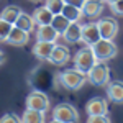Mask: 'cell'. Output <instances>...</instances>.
<instances>
[{"instance_id":"1","label":"cell","mask_w":123,"mask_h":123,"mask_svg":"<svg viewBox=\"0 0 123 123\" xmlns=\"http://www.w3.org/2000/svg\"><path fill=\"white\" fill-rule=\"evenodd\" d=\"M97 62H98V59L95 56L92 46H87V44H85V48L79 49L74 56V67L79 69L80 72H84V74H87Z\"/></svg>"},{"instance_id":"2","label":"cell","mask_w":123,"mask_h":123,"mask_svg":"<svg viewBox=\"0 0 123 123\" xmlns=\"http://www.w3.org/2000/svg\"><path fill=\"white\" fill-rule=\"evenodd\" d=\"M61 85L67 89V90H79L82 85L87 82V74L80 72L79 69H72V71H64L62 74L57 76Z\"/></svg>"},{"instance_id":"3","label":"cell","mask_w":123,"mask_h":123,"mask_svg":"<svg viewBox=\"0 0 123 123\" xmlns=\"http://www.w3.org/2000/svg\"><path fill=\"white\" fill-rule=\"evenodd\" d=\"M87 80L94 85H98V87H104V85L108 84L110 80V67L105 64L104 61H98L89 72H87Z\"/></svg>"},{"instance_id":"4","label":"cell","mask_w":123,"mask_h":123,"mask_svg":"<svg viewBox=\"0 0 123 123\" xmlns=\"http://www.w3.org/2000/svg\"><path fill=\"white\" fill-rule=\"evenodd\" d=\"M92 49H94L97 59H98V61H104V62L118 54V49H117V46H115L113 39L100 38L95 44H92Z\"/></svg>"},{"instance_id":"5","label":"cell","mask_w":123,"mask_h":123,"mask_svg":"<svg viewBox=\"0 0 123 123\" xmlns=\"http://www.w3.org/2000/svg\"><path fill=\"white\" fill-rule=\"evenodd\" d=\"M53 118L62 123H77L79 113L71 104H59L56 105V108H53Z\"/></svg>"},{"instance_id":"6","label":"cell","mask_w":123,"mask_h":123,"mask_svg":"<svg viewBox=\"0 0 123 123\" xmlns=\"http://www.w3.org/2000/svg\"><path fill=\"white\" fill-rule=\"evenodd\" d=\"M26 108H33V110H39L46 113L49 108V98L44 92L35 90L26 97Z\"/></svg>"},{"instance_id":"7","label":"cell","mask_w":123,"mask_h":123,"mask_svg":"<svg viewBox=\"0 0 123 123\" xmlns=\"http://www.w3.org/2000/svg\"><path fill=\"white\" fill-rule=\"evenodd\" d=\"M97 26L100 31V36L104 39H113L118 33V23L113 18H102L97 21Z\"/></svg>"},{"instance_id":"8","label":"cell","mask_w":123,"mask_h":123,"mask_svg":"<svg viewBox=\"0 0 123 123\" xmlns=\"http://www.w3.org/2000/svg\"><path fill=\"white\" fill-rule=\"evenodd\" d=\"M69 59H71V51H69V48L62 46V44H54L51 56L48 57V61L54 66H64L67 64Z\"/></svg>"},{"instance_id":"9","label":"cell","mask_w":123,"mask_h":123,"mask_svg":"<svg viewBox=\"0 0 123 123\" xmlns=\"http://www.w3.org/2000/svg\"><path fill=\"white\" fill-rule=\"evenodd\" d=\"M87 115H107L108 113V104L102 97H94L85 105Z\"/></svg>"},{"instance_id":"10","label":"cell","mask_w":123,"mask_h":123,"mask_svg":"<svg viewBox=\"0 0 123 123\" xmlns=\"http://www.w3.org/2000/svg\"><path fill=\"white\" fill-rule=\"evenodd\" d=\"M100 38L102 36H100V31H98L97 23H85V25H82V41L87 46L95 44Z\"/></svg>"},{"instance_id":"11","label":"cell","mask_w":123,"mask_h":123,"mask_svg":"<svg viewBox=\"0 0 123 123\" xmlns=\"http://www.w3.org/2000/svg\"><path fill=\"white\" fill-rule=\"evenodd\" d=\"M28 41H30V33L28 31H25V30H21V28H18V26L13 25L8 38H7V43L12 44V46H25Z\"/></svg>"},{"instance_id":"12","label":"cell","mask_w":123,"mask_h":123,"mask_svg":"<svg viewBox=\"0 0 123 123\" xmlns=\"http://www.w3.org/2000/svg\"><path fill=\"white\" fill-rule=\"evenodd\" d=\"M61 35L53 28V25H41L36 30V39L38 41H48V43H56V39Z\"/></svg>"},{"instance_id":"13","label":"cell","mask_w":123,"mask_h":123,"mask_svg":"<svg viewBox=\"0 0 123 123\" xmlns=\"http://www.w3.org/2000/svg\"><path fill=\"white\" fill-rule=\"evenodd\" d=\"M107 95L113 104H123V82L113 80L107 84Z\"/></svg>"},{"instance_id":"14","label":"cell","mask_w":123,"mask_h":123,"mask_svg":"<svg viewBox=\"0 0 123 123\" xmlns=\"http://www.w3.org/2000/svg\"><path fill=\"white\" fill-rule=\"evenodd\" d=\"M62 38L66 43H79L82 41V25L79 21H72L69 25V28L64 31Z\"/></svg>"},{"instance_id":"15","label":"cell","mask_w":123,"mask_h":123,"mask_svg":"<svg viewBox=\"0 0 123 123\" xmlns=\"http://www.w3.org/2000/svg\"><path fill=\"white\" fill-rule=\"evenodd\" d=\"M33 18H35L38 26H41V25H51V21L54 18V13L44 5V7H38L33 12Z\"/></svg>"},{"instance_id":"16","label":"cell","mask_w":123,"mask_h":123,"mask_svg":"<svg viewBox=\"0 0 123 123\" xmlns=\"http://www.w3.org/2000/svg\"><path fill=\"white\" fill-rule=\"evenodd\" d=\"M56 43H48V41H36L33 46V54L39 59H48L53 53V48Z\"/></svg>"},{"instance_id":"17","label":"cell","mask_w":123,"mask_h":123,"mask_svg":"<svg viewBox=\"0 0 123 123\" xmlns=\"http://www.w3.org/2000/svg\"><path fill=\"white\" fill-rule=\"evenodd\" d=\"M102 7H104V0H85L82 12L87 17H98L102 13Z\"/></svg>"},{"instance_id":"18","label":"cell","mask_w":123,"mask_h":123,"mask_svg":"<svg viewBox=\"0 0 123 123\" xmlns=\"http://www.w3.org/2000/svg\"><path fill=\"white\" fill-rule=\"evenodd\" d=\"M15 26H18V28L31 33V31L35 30V26H36V21L33 18V15H28V13H23V12H21L20 17L17 18V21H15Z\"/></svg>"},{"instance_id":"19","label":"cell","mask_w":123,"mask_h":123,"mask_svg":"<svg viewBox=\"0 0 123 123\" xmlns=\"http://www.w3.org/2000/svg\"><path fill=\"white\" fill-rule=\"evenodd\" d=\"M21 122L23 123H44V112L26 108L23 117H21Z\"/></svg>"},{"instance_id":"20","label":"cell","mask_w":123,"mask_h":123,"mask_svg":"<svg viewBox=\"0 0 123 123\" xmlns=\"http://www.w3.org/2000/svg\"><path fill=\"white\" fill-rule=\"evenodd\" d=\"M20 13H21V10H20L18 7L10 5V7H5V8L2 10L0 18H3L5 21H8V23H12V25H15V21H17V18L20 17Z\"/></svg>"},{"instance_id":"21","label":"cell","mask_w":123,"mask_h":123,"mask_svg":"<svg viewBox=\"0 0 123 123\" xmlns=\"http://www.w3.org/2000/svg\"><path fill=\"white\" fill-rule=\"evenodd\" d=\"M51 25H53V28H54L57 33L62 36V35H64V31L69 28L71 21H69L62 13H57V15H54V18H53V21H51Z\"/></svg>"},{"instance_id":"22","label":"cell","mask_w":123,"mask_h":123,"mask_svg":"<svg viewBox=\"0 0 123 123\" xmlns=\"http://www.w3.org/2000/svg\"><path fill=\"white\" fill-rule=\"evenodd\" d=\"M62 15H64V17L72 23V21H79V20L82 18L84 12H82L80 8H77V7H74V5L66 3V5H64V8H62Z\"/></svg>"},{"instance_id":"23","label":"cell","mask_w":123,"mask_h":123,"mask_svg":"<svg viewBox=\"0 0 123 123\" xmlns=\"http://www.w3.org/2000/svg\"><path fill=\"white\" fill-rule=\"evenodd\" d=\"M64 5H66V2H64V0H46V7L51 10L54 15H57V13H62Z\"/></svg>"},{"instance_id":"24","label":"cell","mask_w":123,"mask_h":123,"mask_svg":"<svg viewBox=\"0 0 123 123\" xmlns=\"http://www.w3.org/2000/svg\"><path fill=\"white\" fill-rule=\"evenodd\" d=\"M12 28H13L12 23L5 21L3 18H0V41H7L10 31H12Z\"/></svg>"},{"instance_id":"25","label":"cell","mask_w":123,"mask_h":123,"mask_svg":"<svg viewBox=\"0 0 123 123\" xmlns=\"http://www.w3.org/2000/svg\"><path fill=\"white\" fill-rule=\"evenodd\" d=\"M0 123H23L21 118L15 113H5L2 118H0Z\"/></svg>"},{"instance_id":"26","label":"cell","mask_w":123,"mask_h":123,"mask_svg":"<svg viewBox=\"0 0 123 123\" xmlns=\"http://www.w3.org/2000/svg\"><path fill=\"white\" fill-rule=\"evenodd\" d=\"M110 10L113 12L115 15L118 17H123V0H115L110 3Z\"/></svg>"},{"instance_id":"27","label":"cell","mask_w":123,"mask_h":123,"mask_svg":"<svg viewBox=\"0 0 123 123\" xmlns=\"http://www.w3.org/2000/svg\"><path fill=\"white\" fill-rule=\"evenodd\" d=\"M87 123H112L107 115H89Z\"/></svg>"},{"instance_id":"28","label":"cell","mask_w":123,"mask_h":123,"mask_svg":"<svg viewBox=\"0 0 123 123\" xmlns=\"http://www.w3.org/2000/svg\"><path fill=\"white\" fill-rule=\"evenodd\" d=\"M66 3H69V5H74V7H77V8H84V3H85V0H64Z\"/></svg>"},{"instance_id":"29","label":"cell","mask_w":123,"mask_h":123,"mask_svg":"<svg viewBox=\"0 0 123 123\" xmlns=\"http://www.w3.org/2000/svg\"><path fill=\"white\" fill-rule=\"evenodd\" d=\"M5 62V54L2 53V49H0V64H3Z\"/></svg>"},{"instance_id":"30","label":"cell","mask_w":123,"mask_h":123,"mask_svg":"<svg viewBox=\"0 0 123 123\" xmlns=\"http://www.w3.org/2000/svg\"><path fill=\"white\" fill-rule=\"evenodd\" d=\"M49 123H62V122H59V120H54V118H53V122H49Z\"/></svg>"},{"instance_id":"31","label":"cell","mask_w":123,"mask_h":123,"mask_svg":"<svg viewBox=\"0 0 123 123\" xmlns=\"http://www.w3.org/2000/svg\"><path fill=\"white\" fill-rule=\"evenodd\" d=\"M104 2H108V3H112V2H115V0H104Z\"/></svg>"},{"instance_id":"32","label":"cell","mask_w":123,"mask_h":123,"mask_svg":"<svg viewBox=\"0 0 123 123\" xmlns=\"http://www.w3.org/2000/svg\"><path fill=\"white\" fill-rule=\"evenodd\" d=\"M31 2H39V0H31Z\"/></svg>"}]
</instances>
